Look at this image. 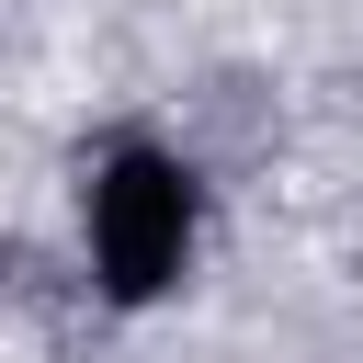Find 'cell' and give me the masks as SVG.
I'll return each mask as SVG.
<instances>
[{"mask_svg": "<svg viewBox=\"0 0 363 363\" xmlns=\"http://www.w3.org/2000/svg\"><path fill=\"white\" fill-rule=\"evenodd\" d=\"M193 250V170L159 159V147H113L102 182H91V261L125 306H147Z\"/></svg>", "mask_w": 363, "mask_h": 363, "instance_id": "cell-1", "label": "cell"}]
</instances>
